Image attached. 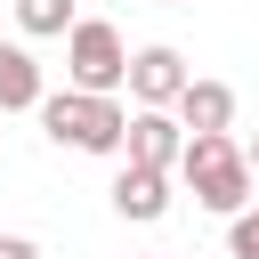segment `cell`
Returning a JSON list of instances; mask_svg holds the SVG:
<instances>
[{"label":"cell","instance_id":"12","mask_svg":"<svg viewBox=\"0 0 259 259\" xmlns=\"http://www.w3.org/2000/svg\"><path fill=\"white\" fill-rule=\"evenodd\" d=\"M243 162H251V178H259V138H251V154H243Z\"/></svg>","mask_w":259,"mask_h":259},{"label":"cell","instance_id":"8","mask_svg":"<svg viewBox=\"0 0 259 259\" xmlns=\"http://www.w3.org/2000/svg\"><path fill=\"white\" fill-rule=\"evenodd\" d=\"M40 65H32V49L24 40H0V113H40Z\"/></svg>","mask_w":259,"mask_h":259},{"label":"cell","instance_id":"6","mask_svg":"<svg viewBox=\"0 0 259 259\" xmlns=\"http://www.w3.org/2000/svg\"><path fill=\"white\" fill-rule=\"evenodd\" d=\"M170 113H178L186 138H227V130H235V89H227V81H186V97H178Z\"/></svg>","mask_w":259,"mask_h":259},{"label":"cell","instance_id":"7","mask_svg":"<svg viewBox=\"0 0 259 259\" xmlns=\"http://www.w3.org/2000/svg\"><path fill=\"white\" fill-rule=\"evenodd\" d=\"M113 210L121 219H138V227H154V219H170V178L162 170H113Z\"/></svg>","mask_w":259,"mask_h":259},{"label":"cell","instance_id":"9","mask_svg":"<svg viewBox=\"0 0 259 259\" xmlns=\"http://www.w3.org/2000/svg\"><path fill=\"white\" fill-rule=\"evenodd\" d=\"M16 24H24L32 40H57V32H73L81 16H73V0H16Z\"/></svg>","mask_w":259,"mask_h":259},{"label":"cell","instance_id":"2","mask_svg":"<svg viewBox=\"0 0 259 259\" xmlns=\"http://www.w3.org/2000/svg\"><path fill=\"white\" fill-rule=\"evenodd\" d=\"M40 130H49L57 146H73V154H121V138H130V113H121L113 97L49 89V97H40Z\"/></svg>","mask_w":259,"mask_h":259},{"label":"cell","instance_id":"10","mask_svg":"<svg viewBox=\"0 0 259 259\" xmlns=\"http://www.w3.org/2000/svg\"><path fill=\"white\" fill-rule=\"evenodd\" d=\"M227 259H259V210L227 219Z\"/></svg>","mask_w":259,"mask_h":259},{"label":"cell","instance_id":"5","mask_svg":"<svg viewBox=\"0 0 259 259\" xmlns=\"http://www.w3.org/2000/svg\"><path fill=\"white\" fill-rule=\"evenodd\" d=\"M178 154H186V130H178V113H130V138H121V162L130 170H178Z\"/></svg>","mask_w":259,"mask_h":259},{"label":"cell","instance_id":"11","mask_svg":"<svg viewBox=\"0 0 259 259\" xmlns=\"http://www.w3.org/2000/svg\"><path fill=\"white\" fill-rule=\"evenodd\" d=\"M0 259H40V243L32 235H0Z\"/></svg>","mask_w":259,"mask_h":259},{"label":"cell","instance_id":"1","mask_svg":"<svg viewBox=\"0 0 259 259\" xmlns=\"http://www.w3.org/2000/svg\"><path fill=\"white\" fill-rule=\"evenodd\" d=\"M178 178H186V194H194L202 210H219V219H243V210H251V186H259L235 138H186Z\"/></svg>","mask_w":259,"mask_h":259},{"label":"cell","instance_id":"4","mask_svg":"<svg viewBox=\"0 0 259 259\" xmlns=\"http://www.w3.org/2000/svg\"><path fill=\"white\" fill-rule=\"evenodd\" d=\"M186 81H194V73H186V57H178L170 40L130 49V81H121V89L138 97V113H170V105L186 97Z\"/></svg>","mask_w":259,"mask_h":259},{"label":"cell","instance_id":"3","mask_svg":"<svg viewBox=\"0 0 259 259\" xmlns=\"http://www.w3.org/2000/svg\"><path fill=\"white\" fill-rule=\"evenodd\" d=\"M130 81V40L105 24V16H81L73 32H65V89H81V97H113Z\"/></svg>","mask_w":259,"mask_h":259}]
</instances>
